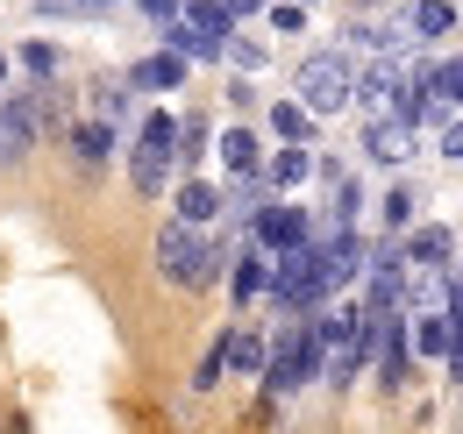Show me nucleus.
<instances>
[{
    "mask_svg": "<svg viewBox=\"0 0 463 434\" xmlns=\"http://www.w3.org/2000/svg\"><path fill=\"white\" fill-rule=\"evenodd\" d=\"M413 143H420V128H413L406 114H378V121H364V150H371V164H392V171H400V164L413 157Z\"/></svg>",
    "mask_w": 463,
    "mask_h": 434,
    "instance_id": "nucleus-6",
    "label": "nucleus"
},
{
    "mask_svg": "<svg viewBox=\"0 0 463 434\" xmlns=\"http://www.w3.org/2000/svg\"><path fill=\"white\" fill-rule=\"evenodd\" d=\"M314 257H321V292H343V285H356V278H364V264H371V250H364L356 235L314 242Z\"/></svg>",
    "mask_w": 463,
    "mask_h": 434,
    "instance_id": "nucleus-7",
    "label": "nucleus"
},
{
    "mask_svg": "<svg viewBox=\"0 0 463 434\" xmlns=\"http://www.w3.org/2000/svg\"><path fill=\"white\" fill-rule=\"evenodd\" d=\"M222 250L207 242V228H185V221H172L165 235H157V271L172 278V285H214L222 278Z\"/></svg>",
    "mask_w": 463,
    "mask_h": 434,
    "instance_id": "nucleus-3",
    "label": "nucleus"
},
{
    "mask_svg": "<svg viewBox=\"0 0 463 434\" xmlns=\"http://www.w3.org/2000/svg\"><path fill=\"white\" fill-rule=\"evenodd\" d=\"M271 29L299 36V29H307V7H299V0H279V7H271Z\"/></svg>",
    "mask_w": 463,
    "mask_h": 434,
    "instance_id": "nucleus-26",
    "label": "nucleus"
},
{
    "mask_svg": "<svg viewBox=\"0 0 463 434\" xmlns=\"http://www.w3.org/2000/svg\"><path fill=\"white\" fill-rule=\"evenodd\" d=\"M250 228H257V250H264V257H286V250H307V242H314L307 207H286V200H271Z\"/></svg>",
    "mask_w": 463,
    "mask_h": 434,
    "instance_id": "nucleus-4",
    "label": "nucleus"
},
{
    "mask_svg": "<svg viewBox=\"0 0 463 434\" xmlns=\"http://www.w3.org/2000/svg\"><path fill=\"white\" fill-rule=\"evenodd\" d=\"M14 64H22V71H51V64H58V51H51V43H22V51H14Z\"/></svg>",
    "mask_w": 463,
    "mask_h": 434,
    "instance_id": "nucleus-27",
    "label": "nucleus"
},
{
    "mask_svg": "<svg viewBox=\"0 0 463 434\" xmlns=\"http://www.w3.org/2000/svg\"><path fill=\"white\" fill-rule=\"evenodd\" d=\"M136 86H150V93H178V86H185V57L150 51L143 64H136Z\"/></svg>",
    "mask_w": 463,
    "mask_h": 434,
    "instance_id": "nucleus-16",
    "label": "nucleus"
},
{
    "mask_svg": "<svg viewBox=\"0 0 463 434\" xmlns=\"http://www.w3.org/2000/svg\"><path fill=\"white\" fill-rule=\"evenodd\" d=\"M222 164H229L235 178H242V171H264V143H257V128H229V136H222Z\"/></svg>",
    "mask_w": 463,
    "mask_h": 434,
    "instance_id": "nucleus-18",
    "label": "nucleus"
},
{
    "mask_svg": "<svg viewBox=\"0 0 463 434\" xmlns=\"http://www.w3.org/2000/svg\"><path fill=\"white\" fill-rule=\"evenodd\" d=\"M79 7H115V0H79Z\"/></svg>",
    "mask_w": 463,
    "mask_h": 434,
    "instance_id": "nucleus-33",
    "label": "nucleus"
},
{
    "mask_svg": "<svg viewBox=\"0 0 463 434\" xmlns=\"http://www.w3.org/2000/svg\"><path fill=\"white\" fill-rule=\"evenodd\" d=\"M172 157H185V164H200V157H207V114H185V121H178Z\"/></svg>",
    "mask_w": 463,
    "mask_h": 434,
    "instance_id": "nucleus-23",
    "label": "nucleus"
},
{
    "mask_svg": "<svg viewBox=\"0 0 463 434\" xmlns=\"http://www.w3.org/2000/svg\"><path fill=\"white\" fill-rule=\"evenodd\" d=\"M400 257L413 264V271H449V264H457V235H449L442 221H428V228H413V235L400 242Z\"/></svg>",
    "mask_w": 463,
    "mask_h": 434,
    "instance_id": "nucleus-8",
    "label": "nucleus"
},
{
    "mask_svg": "<svg viewBox=\"0 0 463 434\" xmlns=\"http://www.w3.org/2000/svg\"><path fill=\"white\" fill-rule=\"evenodd\" d=\"M271 136H279V143H307V136H314V114L299 108V100H279V108H271Z\"/></svg>",
    "mask_w": 463,
    "mask_h": 434,
    "instance_id": "nucleus-22",
    "label": "nucleus"
},
{
    "mask_svg": "<svg viewBox=\"0 0 463 434\" xmlns=\"http://www.w3.org/2000/svg\"><path fill=\"white\" fill-rule=\"evenodd\" d=\"M36 128H43V100L36 93H7L0 100V164H22V150L36 143Z\"/></svg>",
    "mask_w": 463,
    "mask_h": 434,
    "instance_id": "nucleus-5",
    "label": "nucleus"
},
{
    "mask_svg": "<svg viewBox=\"0 0 463 434\" xmlns=\"http://www.w3.org/2000/svg\"><path fill=\"white\" fill-rule=\"evenodd\" d=\"M71 150H79L86 171H93V164H108V150H115V121H79V128H71Z\"/></svg>",
    "mask_w": 463,
    "mask_h": 434,
    "instance_id": "nucleus-19",
    "label": "nucleus"
},
{
    "mask_svg": "<svg viewBox=\"0 0 463 434\" xmlns=\"http://www.w3.org/2000/svg\"><path fill=\"white\" fill-rule=\"evenodd\" d=\"M292 100L314 114H343L349 100H356V64H349V51H314L307 64H299V79H292Z\"/></svg>",
    "mask_w": 463,
    "mask_h": 434,
    "instance_id": "nucleus-2",
    "label": "nucleus"
},
{
    "mask_svg": "<svg viewBox=\"0 0 463 434\" xmlns=\"http://www.w3.org/2000/svg\"><path fill=\"white\" fill-rule=\"evenodd\" d=\"M128 178H136V193H165L172 185V143H136L128 150Z\"/></svg>",
    "mask_w": 463,
    "mask_h": 434,
    "instance_id": "nucleus-10",
    "label": "nucleus"
},
{
    "mask_svg": "<svg viewBox=\"0 0 463 434\" xmlns=\"http://www.w3.org/2000/svg\"><path fill=\"white\" fill-rule=\"evenodd\" d=\"M178 136V114H150V121H143V143H172Z\"/></svg>",
    "mask_w": 463,
    "mask_h": 434,
    "instance_id": "nucleus-30",
    "label": "nucleus"
},
{
    "mask_svg": "<svg viewBox=\"0 0 463 434\" xmlns=\"http://www.w3.org/2000/svg\"><path fill=\"white\" fill-rule=\"evenodd\" d=\"M214 214H222V193H214L207 178H185V185H178V221H185V228H207Z\"/></svg>",
    "mask_w": 463,
    "mask_h": 434,
    "instance_id": "nucleus-14",
    "label": "nucleus"
},
{
    "mask_svg": "<svg viewBox=\"0 0 463 434\" xmlns=\"http://www.w3.org/2000/svg\"><path fill=\"white\" fill-rule=\"evenodd\" d=\"M378 214H385V228H392V235H400V228H413V193H406V185H392V193L378 200Z\"/></svg>",
    "mask_w": 463,
    "mask_h": 434,
    "instance_id": "nucleus-24",
    "label": "nucleus"
},
{
    "mask_svg": "<svg viewBox=\"0 0 463 434\" xmlns=\"http://www.w3.org/2000/svg\"><path fill=\"white\" fill-rule=\"evenodd\" d=\"M428 93H435L442 108H463V57H442V64H428Z\"/></svg>",
    "mask_w": 463,
    "mask_h": 434,
    "instance_id": "nucleus-21",
    "label": "nucleus"
},
{
    "mask_svg": "<svg viewBox=\"0 0 463 434\" xmlns=\"http://www.w3.org/2000/svg\"><path fill=\"white\" fill-rule=\"evenodd\" d=\"M321 363H328L321 327L307 321V314H292V321L279 327V342H271V356H264V384L286 399V392H299L307 378H321Z\"/></svg>",
    "mask_w": 463,
    "mask_h": 434,
    "instance_id": "nucleus-1",
    "label": "nucleus"
},
{
    "mask_svg": "<svg viewBox=\"0 0 463 434\" xmlns=\"http://www.w3.org/2000/svg\"><path fill=\"white\" fill-rule=\"evenodd\" d=\"M314 178V150L307 143H279V157L264 164V185L271 193H292V185H307Z\"/></svg>",
    "mask_w": 463,
    "mask_h": 434,
    "instance_id": "nucleus-13",
    "label": "nucleus"
},
{
    "mask_svg": "<svg viewBox=\"0 0 463 434\" xmlns=\"http://www.w3.org/2000/svg\"><path fill=\"white\" fill-rule=\"evenodd\" d=\"M299 7H307V0H299Z\"/></svg>",
    "mask_w": 463,
    "mask_h": 434,
    "instance_id": "nucleus-34",
    "label": "nucleus"
},
{
    "mask_svg": "<svg viewBox=\"0 0 463 434\" xmlns=\"http://www.w3.org/2000/svg\"><path fill=\"white\" fill-rule=\"evenodd\" d=\"M442 157L463 164V114H449V121H442Z\"/></svg>",
    "mask_w": 463,
    "mask_h": 434,
    "instance_id": "nucleus-29",
    "label": "nucleus"
},
{
    "mask_svg": "<svg viewBox=\"0 0 463 434\" xmlns=\"http://www.w3.org/2000/svg\"><path fill=\"white\" fill-rule=\"evenodd\" d=\"M406 29H413V43H420V36H428V43H435V36H457V7H449V0H420V7L406 14Z\"/></svg>",
    "mask_w": 463,
    "mask_h": 434,
    "instance_id": "nucleus-17",
    "label": "nucleus"
},
{
    "mask_svg": "<svg viewBox=\"0 0 463 434\" xmlns=\"http://www.w3.org/2000/svg\"><path fill=\"white\" fill-rule=\"evenodd\" d=\"M229 285H235V299H242V307H250V299H264V292H271V257H264V250H250V257H235Z\"/></svg>",
    "mask_w": 463,
    "mask_h": 434,
    "instance_id": "nucleus-15",
    "label": "nucleus"
},
{
    "mask_svg": "<svg viewBox=\"0 0 463 434\" xmlns=\"http://www.w3.org/2000/svg\"><path fill=\"white\" fill-rule=\"evenodd\" d=\"M121 108H128V93H121V86H100V100H93V121H115Z\"/></svg>",
    "mask_w": 463,
    "mask_h": 434,
    "instance_id": "nucleus-28",
    "label": "nucleus"
},
{
    "mask_svg": "<svg viewBox=\"0 0 463 434\" xmlns=\"http://www.w3.org/2000/svg\"><path fill=\"white\" fill-rule=\"evenodd\" d=\"M371 363H378V384H385V392H400V384H406L413 349H406V321H400V314L378 327V349H371Z\"/></svg>",
    "mask_w": 463,
    "mask_h": 434,
    "instance_id": "nucleus-9",
    "label": "nucleus"
},
{
    "mask_svg": "<svg viewBox=\"0 0 463 434\" xmlns=\"http://www.w3.org/2000/svg\"><path fill=\"white\" fill-rule=\"evenodd\" d=\"M264 356H271V342H264V335H250V327H235V335H229V371L257 378V371H264Z\"/></svg>",
    "mask_w": 463,
    "mask_h": 434,
    "instance_id": "nucleus-20",
    "label": "nucleus"
},
{
    "mask_svg": "<svg viewBox=\"0 0 463 434\" xmlns=\"http://www.w3.org/2000/svg\"><path fill=\"white\" fill-rule=\"evenodd\" d=\"M406 349H413L420 363H442V356H449V307H442V314H413V321H406Z\"/></svg>",
    "mask_w": 463,
    "mask_h": 434,
    "instance_id": "nucleus-11",
    "label": "nucleus"
},
{
    "mask_svg": "<svg viewBox=\"0 0 463 434\" xmlns=\"http://www.w3.org/2000/svg\"><path fill=\"white\" fill-rule=\"evenodd\" d=\"M136 7H143V14L157 22V29H165V22H178V0H136Z\"/></svg>",
    "mask_w": 463,
    "mask_h": 434,
    "instance_id": "nucleus-31",
    "label": "nucleus"
},
{
    "mask_svg": "<svg viewBox=\"0 0 463 434\" xmlns=\"http://www.w3.org/2000/svg\"><path fill=\"white\" fill-rule=\"evenodd\" d=\"M222 57H229L242 79H250V71H264V51H257V43H242V36H229V43H222Z\"/></svg>",
    "mask_w": 463,
    "mask_h": 434,
    "instance_id": "nucleus-25",
    "label": "nucleus"
},
{
    "mask_svg": "<svg viewBox=\"0 0 463 434\" xmlns=\"http://www.w3.org/2000/svg\"><path fill=\"white\" fill-rule=\"evenodd\" d=\"M7 71H14V57H0V86H7Z\"/></svg>",
    "mask_w": 463,
    "mask_h": 434,
    "instance_id": "nucleus-32",
    "label": "nucleus"
},
{
    "mask_svg": "<svg viewBox=\"0 0 463 434\" xmlns=\"http://www.w3.org/2000/svg\"><path fill=\"white\" fill-rule=\"evenodd\" d=\"M165 51L185 57V64H214V57H222V36H207V29H193V22L178 14V22H165Z\"/></svg>",
    "mask_w": 463,
    "mask_h": 434,
    "instance_id": "nucleus-12",
    "label": "nucleus"
}]
</instances>
